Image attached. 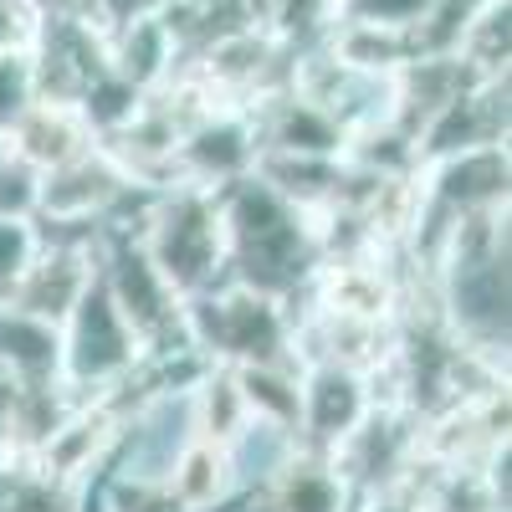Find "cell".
I'll use <instances>...</instances> for the list:
<instances>
[{
	"instance_id": "obj_23",
	"label": "cell",
	"mask_w": 512,
	"mask_h": 512,
	"mask_svg": "<svg viewBox=\"0 0 512 512\" xmlns=\"http://www.w3.org/2000/svg\"><path fill=\"white\" fill-rule=\"evenodd\" d=\"M236 374V390H241V405L246 415L256 420H277V425H292L297 431V364H246V369H231Z\"/></svg>"
},
{
	"instance_id": "obj_6",
	"label": "cell",
	"mask_w": 512,
	"mask_h": 512,
	"mask_svg": "<svg viewBox=\"0 0 512 512\" xmlns=\"http://www.w3.org/2000/svg\"><path fill=\"white\" fill-rule=\"evenodd\" d=\"M190 390L195 384H180V390H139V379H134V395L123 400L103 477L134 482V487H164L169 472L180 466V456L200 441Z\"/></svg>"
},
{
	"instance_id": "obj_11",
	"label": "cell",
	"mask_w": 512,
	"mask_h": 512,
	"mask_svg": "<svg viewBox=\"0 0 512 512\" xmlns=\"http://www.w3.org/2000/svg\"><path fill=\"white\" fill-rule=\"evenodd\" d=\"M374 405L379 390L369 374L338 364H303V374H297V446L328 456Z\"/></svg>"
},
{
	"instance_id": "obj_17",
	"label": "cell",
	"mask_w": 512,
	"mask_h": 512,
	"mask_svg": "<svg viewBox=\"0 0 512 512\" xmlns=\"http://www.w3.org/2000/svg\"><path fill=\"white\" fill-rule=\"evenodd\" d=\"M256 512H354V492L333 472V461L318 451H303L272 477V487L251 502Z\"/></svg>"
},
{
	"instance_id": "obj_4",
	"label": "cell",
	"mask_w": 512,
	"mask_h": 512,
	"mask_svg": "<svg viewBox=\"0 0 512 512\" xmlns=\"http://www.w3.org/2000/svg\"><path fill=\"white\" fill-rule=\"evenodd\" d=\"M134 241L175 297H195L205 287L226 282V231H221L216 190L169 185L149 195V210Z\"/></svg>"
},
{
	"instance_id": "obj_9",
	"label": "cell",
	"mask_w": 512,
	"mask_h": 512,
	"mask_svg": "<svg viewBox=\"0 0 512 512\" xmlns=\"http://www.w3.org/2000/svg\"><path fill=\"white\" fill-rule=\"evenodd\" d=\"M98 236H77V231H41V251L31 256V267L16 277V287L0 297L11 313H26L36 323L62 328L67 313L77 308V297L93 287L98 277Z\"/></svg>"
},
{
	"instance_id": "obj_13",
	"label": "cell",
	"mask_w": 512,
	"mask_h": 512,
	"mask_svg": "<svg viewBox=\"0 0 512 512\" xmlns=\"http://www.w3.org/2000/svg\"><path fill=\"white\" fill-rule=\"evenodd\" d=\"M256 123H251V108H210L200 123L185 128L180 139V154H175V169H180V185H195V190H226L236 180H246L256 169Z\"/></svg>"
},
{
	"instance_id": "obj_18",
	"label": "cell",
	"mask_w": 512,
	"mask_h": 512,
	"mask_svg": "<svg viewBox=\"0 0 512 512\" xmlns=\"http://www.w3.org/2000/svg\"><path fill=\"white\" fill-rule=\"evenodd\" d=\"M103 41H108V72L118 82H128L134 93H144V98L154 88H164L180 67V47H175V36H169L164 16H144L134 26L103 36Z\"/></svg>"
},
{
	"instance_id": "obj_37",
	"label": "cell",
	"mask_w": 512,
	"mask_h": 512,
	"mask_svg": "<svg viewBox=\"0 0 512 512\" xmlns=\"http://www.w3.org/2000/svg\"><path fill=\"white\" fill-rule=\"evenodd\" d=\"M0 159H6V139H0Z\"/></svg>"
},
{
	"instance_id": "obj_12",
	"label": "cell",
	"mask_w": 512,
	"mask_h": 512,
	"mask_svg": "<svg viewBox=\"0 0 512 512\" xmlns=\"http://www.w3.org/2000/svg\"><path fill=\"white\" fill-rule=\"evenodd\" d=\"M26 57H31V72H36V98L77 103L108 72V41L93 21L41 16Z\"/></svg>"
},
{
	"instance_id": "obj_5",
	"label": "cell",
	"mask_w": 512,
	"mask_h": 512,
	"mask_svg": "<svg viewBox=\"0 0 512 512\" xmlns=\"http://www.w3.org/2000/svg\"><path fill=\"white\" fill-rule=\"evenodd\" d=\"M62 333V374L57 384L72 400H103L118 395L123 384H134L144 369V344L134 338L113 308V297L103 292V282L93 277V287L77 297V308L67 313Z\"/></svg>"
},
{
	"instance_id": "obj_32",
	"label": "cell",
	"mask_w": 512,
	"mask_h": 512,
	"mask_svg": "<svg viewBox=\"0 0 512 512\" xmlns=\"http://www.w3.org/2000/svg\"><path fill=\"white\" fill-rule=\"evenodd\" d=\"M36 16H72V21H88L93 16V0H31Z\"/></svg>"
},
{
	"instance_id": "obj_8",
	"label": "cell",
	"mask_w": 512,
	"mask_h": 512,
	"mask_svg": "<svg viewBox=\"0 0 512 512\" xmlns=\"http://www.w3.org/2000/svg\"><path fill=\"white\" fill-rule=\"evenodd\" d=\"M333 472L344 477V487L354 492V502L379 497V492H405L410 472L420 466V415H410L405 405L379 400L354 431L328 451Z\"/></svg>"
},
{
	"instance_id": "obj_14",
	"label": "cell",
	"mask_w": 512,
	"mask_h": 512,
	"mask_svg": "<svg viewBox=\"0 0 512 512\" xmlns=\"http://www.w3.org/2000/svg\"><path fill=\"white\" fill-rule=\"evenodd\" d=\"M256 123V144L262 154H303V159H344V134L333 128V118L308 103L303 93H272L251 108Z\"/></svg>"
},
{
	"instance_id": "obj_1",
	"label": "cell",
	"mask_w": 512,
	"mask_h": 512,
	"mask_svg": "<svg viewBox=\"0 0 512 512\" xmlns=\"http://www.w3.org/2000/svg\"><path fill=\"white\" fill-rule=\"evenodd\" d=\"M425 267L446 333L466 354L512 364V205L456 221Z\"/></svg>"
},
{
	"instance_id": "obj_26",
	"label": "cell",
	"mask_w": 512,
	"mask_h": 512,
	"mask_svg": "<svg viewBox=\"0 0 512 512\" xmlns=\"http://www.w3.org/2000/svg\"><path fill=\"white\" fill-rule=\"evenodd\" d=\"M436 0H338L328 21H354V26H384V31H415L431 16Z\"/></svg>"
},
{
	"instance_id": "obj_22",
	"label": "cell",
	"mask_w": 512,
	"mask_h": 512,
	"mask_svg": "<svg viewBox=\"0 0 512 512\" xmlns=\"http://www.w3.org/2000/svg\"><path fill=\"white\" fill-rule=\"evenodd\" d=\"M164 492H169V502H175L180 512H226V507H236L231 502V482H226V461H221L216 441H195L180 456L175 472H169Z\"/></svg>"
},
{
	"instance_id": "obj_30",
	"label": "cell",
	"mask_w": 512,
	"mask_h": 512,
	"mask_svg": "<svg viewBox=\"0 0 512 512\" xmlns=\"http://www.w3.org/2000/svg\"><path fill=\"white\" fill-rule=\"evenodd\" d=\"M333 6L338 0H277V31L292 41H313L328 26Z\"/></svg>"
},
{
	"instance_id": "obj_34",
	"label": "cell",
	"mask_w": 512,
	"mask_h": 512,
	"mask_svg": "<svg viewBox=\"0 0 512 512\" xmlns=\"http://www.w3.org/2000/svg\"><path fill=\"white\" fill-rule=\"evenodd\" d=\"M6 461H16V451H11V425H6V405H0V466Z\"/></svg>"
},
{
	"instance_id": "obj_38",
	"label": "cell",
	"mask_w": 512,
	"mask_h": 512,
	"mask_svg": "<svg viewBox=\"0 0 512 512\" xmlns=\"http://www.w3.org/2000/svg\"><path fill=\"white\" fill-rule=\"evenodd\" d=\"M169 512H180V507H169Z\"/></svg>"
},
{
	"instance_id": "obj_24",
	"label": "cell",
	"mask_w": 512,
	"mask_h": 512,
	"mask_svg": "<svg viewBox=\"0 0 512 512\" xmlns=\"http://www.w3.org/2000/svg\"><path fill=\"white\" fill-rule=\"evenodd\" d=\"M195 431L200 441H226L236 425L246 420V405H241V390H236V374L221 369V364H205V374L195 379Z\"/></svg>"
},
{
	"instance_id": "obj_29",
	"label": "cell",
	"mask_w": 512,
	"mask_h": 512,
	"mask_svg": "<svg viewBox=\"0 0 512 512\" xmlns=\"http://www.w3.org/2000/svg\"><path fill=\"white\" fill-rule=\"evenodd\" d=\"M41 251V226L36 221H0V297L16 287V277L31 267Z\"/></svg>"
},
{
	"instance_id": "obj_2",
	"label": "cell",
	"mask_w": 512,
	"mask_h": 512,
	"mask_svg": "<svg viewBox=\"0 0 512 512\" xmlns=\"http://www.w3.org/2000/svg\"><path fill=\"white\" fill-rule=\"evenodd\" d=\"M216 205L226 231V282L267 292L277 303H297L318 272L313 216L256 175L216 190Z\"/></svg>"
},
{
	"instance_id": "obj_28",
	"label": "cell",
	"mask_w": 512,
	"mask_h": 512,
	"mask_svg": "<svg viewBox=\"0 0 512 512\" xmlns=\"http://www.w3.org/2000/svg\"><path fill=\"white\" fill-rule=\"evenodd\" d=\"M36 103V72L26 52H0V134Z\"/></svg>"
},
{
	"instance_id": "obj_10",
	"label": "cell",
	"mask_w": 512,
	"mask_h": 512,
	"mask_svg": "<svg viewBox=\"0 0 512 512\" xmlns=\"http://www.w3.org/2000/svg\"><path fill=\"white\" fill-rule=\"evenodd\" d=\"M512 144V77H487V82H466V88L420 128L415 159L436 164L466 149H492Z\"/></svg>"
},
{
	"instance_id": "obj_19",
	"label": "cell",
	"mask_w": 512,
	"mask_h": 512,
	"mask_svg": "<svg viewBox=\"0 0 512 512\" xmlns=\"http://www.w3.org/2000/svg\"><path fill=\"white\" fill-rule=\"evenodd\" d=\"M405 497L415 502V512H512L497 497L487 466H441L425 456L405 482Z\"/></svg>"
},
{
	"instance_id": "obj_36",
	"label": "cell",
	"mask_w": 512,
	"mask_h": 512,
	"mask_svg": "<svg viewBox=\"0 0 512 512\" xmlns=\"http://www.w3.org/2000/svg\"><path fill=\"white\" fill-rule=\"evenodd\" d=\"M77 512H103V502H98V487H88V497H82V507Z\"/></svg>"
},
{
	"instance_id": "obj_27",
	"label": "cell",
	"mask_w": 512,
	"mask_h": 512,
	"mask_svg": "<svg viewBox=\"0 0 512 512\" xmlns=\"http://www.w3.org/2000/svg\"><path fill=\"white\" fill-rule=\"evenodd\" d=\"M41 210V175L21 159H0V221H36Z\"/></svg>"
},
{
	"instance_id": "obj_16",
	"label": "cell",
	"mask_w": 512,
	"mask_h": 512,
	"mask_svg": "<svg viewBox=\"0 0 512 512\" xmlns=\"http://www.w3.org/2000/svg\"><path fill=\"white\" fill-rule=\"evenodd\" d=\"M297 456V431L277 420H256L246 415L236 431L221 441V461H226V482H231V502H256L272 477Z\"/></svg>"
},
{
	"instance_id": "obj_7",
	"label": "cell",
	"mask_w": 512,
	"mask_h": 512,
	"mask_svg": "<svg viewBox=\"0 0 512 512\" xmlns=\"http://www.w3.org/2000/svg\"><path fill=\"white\" fill-rule=\"evenodd\" d=\"M98 282L113 297L118 318L134 328L144 344V359L185 354V297L169 292V282L154 272V262L139 251L134 236H108L98 241Z\"/></svg>"
},
{
	"instance_id": "obj_15",
	"label": "cell",
	"mask_w": 512,
	"mask_h": 512,
	"mask_svg": "<svg viewBox=\"0 0 512 512\" xmlns=\"http://www.w3.org/2000/svg\"><path fill=\"white\" fill-rule=\"evenodd\" d=\"M0 139H6V154L31 164L36 175H47V169H57V164H67L82 149L98 144L93 128L82 123L77 103H52V98H36Z\"/></svg>"
},
{
	"instance_id": "obj_25",
	"label": "cell",
	"mask_w": 512,
	"mask_h": 512,
	"mask_svg": "<svg viewBox=\"0 0 512 512\" xmlns=\"http://www.w3.org/2000/svg\"><path fill=\"white\" fill-rule=\"evenodd\" d=\"M82 497H88V487H72V482H62V477L36 472L31 461H16L6 512H77Z\"/></svg>"
},
{
	"instance_id": "obj_33",
	"label": "cell",
	"mask_w": 512,
	"mask_h": 512,
	"mask_svg": "<svg viewBox=\"0 0 512 512\" xmlns=\"http://www.w3.org/2000/svg\"><path fill=\"white\" fill-rule=\"evenodd\" d=\"M354 512H415V502H410L405 492H379V497L354 502Z\"/></svg>"
},
{
	"instance_id": "obj_35",
	"label": "cell",
	"mask_w": 512,
	"mask_h": 512,
	"mask_svg": "<svg viewBox=\"0 0 512 512\" xmlns=\"http://www.w3.org/2000/svg\"><path fill=\"white\" fill-rule=\"evenodd\" d=\"M11 472H16V461L0 466V512H6V497H11Z\"/></svg>"
},
{
	"instance_id": "obj_21",
	"label": "cell",
	"mask_w": 512,
	"mask_h": 512,
	"mask_svg": "<svg viewBox=\"0 0 512 512\" xmlns=\"http://www.w3.org/2000/svg\"><path fill=\"white\" fill-rule=\"evenodd\" d=\"M451 57L466 67L472 82L512 77V0H482V6L466 16Z\"/></svg>"
},
{
	"instance_id": "obj_20",
	"label": "cell",
	"mask_w": 512,
	"mask_h": 512,
	"mask_svg": "<svg viewBox=\"0 0 512 512\" xmlns=\"http://www.w3.org/2000/svg\"><path fill=\"white\" fill-rule=\"evenodd\" d=\"M466 82L472 77H466V67L456 57H410L395 72V128L420 139V128L431 123Z\"/></svg>"
},
{
	"instance_id": "obj_31",
	"label": "cell",
	"mask_w": 512,
	"mask_h": 512,
	"mask_svg": "<svg viewBox=\"0 0 512 512\" xmlns=\"http://www.w3.org/2000/svg\"><path fill=\"white\" fill-rule=\"evenodd\" d=\"M169 6V0H93V26L103 31V36H113V31H123V26H134V21H144V16H159Z\"/></svg>"
},
{
	"instance_id": "obj_3",
	"label": "cell",
	"mask_w": 512,
	"mask_h": 512,
	"mask_svg": "<svg viewBox=\"0 0 512 512\" xmlns=\"http://www.w3.org/2000/svg\"><path fill=\"white\" fill-rule=\"evenodd\" d=\"M185 349L200 364H297L292 359V303L236 282H216L185 297Z\"/></svg>"
}]
</instances>
